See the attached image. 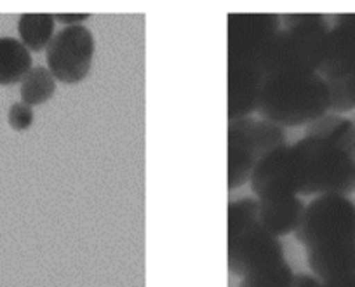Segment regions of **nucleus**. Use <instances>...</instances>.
<instances>
[{
  "label": "nucleus",
  "instance_id": "obj_1",
  "mask_svg": "<svg viewBox=\"0 0 355 287\" xmlns=\"http://www.w3.org/2000/svg\"><path fill=\"white\" fill-rule=\"evenodd\" d=\"M295 235L317 279L355 275V202L348 197L320 195L306 204Z\"/></svg>",
  "mask_w": 355,
  "mask_h": 287
},
{
  "label": "nucleus",
  "instance_id": "obj_9",
  "mask_svg": "<svg viewBox=\"0 0 355 287\" xmlns=\"http://www.w3.org/2000/svg\"><path fill=\"white\" fill-rule=\"evenodd\" d=\"M286 261L279 237L259 223L228 238V268L239 277H248Z\"/></svg>",
  "mask_w": 355,
  "mask_h": 287
},
{
  "label": "nucleus",
  "instance_id": "obj_23",
  "mask_svg": "<svg viewBox=\"0 0 355 287\" xmlns=\"http://www.w3.org/2000/svg\"><path fill=\"white\" fill-rule=\"evenodd\" d=\"M320 287H355V275L340 277V279L326 280L320 284Z\"/></svg>",
  "mask_w": 355,
  "mask_h": 287
},
{
  "label": "nucleus",
  "instance_id": "obj_6",
  "mask_svg": "<svg viewBox=\"0 0 355 287\" xmlns=\"http://www.w3.org/2000/svg\"><path fill=\"white\" fill-rule=\"evenodd\" d=\"M96 40L84 25L64 26L54 33L46 49L47 70L58 82L77 85L84 80L93 67Z\"/></svg>",
  "mask_w": 355,
  "mask_h": 287
},
{
  "label": "nucleus",
  "instance_id": "obj_2",
  "mask_svg": "<svg viewBox=\"0 0 355 287\" xmlns=\"http://www.w3.org/2000/svg\"><path fill=\"white\" fill-rule=\"evenodd\" d=\"M329 110V89L319 73H277L263 82L256 114L284 129L312 124Z\"/></svg>",
  "mask_w": 355,
  "mask_h": 287
},
{
  "label": "nucleus",
  "instance_id": "obj_20",
  "mask_svg": "<svg viewBox=\"0 0 355 287\" xmlns=\"http://www.w3.org/2000/svg\"><path fill=\"white\" fill-rule=\"evenodd\" d=\"M8 122L9 125H11L12 131H28L33 124V108L28 107L26 103H23V101L12 103L8 112Z\"/></svg>",
  "mask_w": 355,
  "mask_h": 287
},
{
  "label": "nucleus",
  "instance_id": "obj_11",
  "mask_svg": "<svg viewBox=\"0 0 355 287\" xmlns=\"http://www.w3.org/2000/svg\"><path fill=\"white\" fill-rule=\"evenodd\" d=\"M355 68V15H338L327 35V49L319 75L334 78Z\"/></svg>",
  "mask_w": 355,
  "mask_h": 287
},
{
  "label": "nucleus",
  "instance_id": "obj_8",
  "mask_svg": "<svg viewBox=\"0 0 355 287\" xmlns=\"http://www.w3.org/2000/svg\"><path fill=\"white\" fill-rule=\"evenodd\" d=\"M249 184L258 200L298 197L302 193V176L293 145L281 146L263 157L252 169Z\"/></svg>",
  "mask_w": 355,
  "mask_h": 287
},
{
  "label": "nucleus",
  "instance_id": "obj_16",
  "mask_svg": "<svg viewBox=\"0 0 355 287\" xmlns=\"http://www.w3.org/2000/svg\"><path fill=\"white\" fill-rule=\"evenodd\" d=\"M58 87V80L46 67H32L19 84L21 101L28 107H39L49 101Z\"/></svg>",
  "mask_w": 355,
  "mask_h": 287
},
{
  "label": "nucleus",
  "instance_id": "obj_13",
  "mask_svg": "<svg viewBox=\"0 0 355 287\" xmlns=\"http://www.w3.org/2000/svg\"><path fill=\"white\" fill-rule=\"evenodd\" d=\"M32 70V53L15 37H0V85L21 84Z\"/></svg>",
  "mask_w": 355,
  "mask_h": 287
},
{
  "label": "nucleus",
  "instance_id": "obj_19",
  "mask_svg": "<svg viewBox=\"0 0 355 287\" xmlns=\"http://www.w3.org/2000/svg\"><path fill=\"white\" fill-rule=\"evenodd\" d=\"M293 279H295V272L288 261H282L258 273L242 277L239 287H289Z\"/></svg>",
  "mask_w": 355,
  "mask_h": 287
},
{
  "label": "nucleus",
  "instance_id": "obj_12",
  "mask_svg": "<svg viewBox=\"0 0 355 287\" xmlns=\"http://www.w3.org/2000/svg\"><path fill=\"white\" fill-rule=\"evenodd\" d=\"M259 225L275 237L296 232L305 214L306 206L300 197L277 200H258Z\"/></svg>",
  "mask_w": 355,
  "mask_h": 287
},
{
  "label": "nucleus",
  "instance_id": "obj_24",
  "mask_svg": "<svg viewBox=\"0 0 355 287\" xmlns=\"http://www.w3.org/2000/svg\"><path fill=\"white\" fill-rule=\"evenodd\" d=\"M354 124H355V122H354Z\"/></svg>",
  "mask_w": 355,
  "mask_h": 287
},
{
  "label": "nucleus",
  "instance_id": "obj_10",
  "mask_svg": "<svg viewBox=\"0 0 355 287\" xmlns=\"http://www.w3.org/2000/svg\"><path fill=\"white\" fill-rule=\"evenodd\" d=\"M263 82L254 64H228V121L248 119L258 110Z\"/></svg>",
  "mask_w": 355,
  "mask_h": 287
},
{
  "label": "nucleus",
  "instance_id": "obj_5",
  "mask_svg": "<svg viewBox=\"0 0 355 287\" xmlns=\"http://www.w3.org/2000/svg\"><path fill=\"white\" fill-rule=\"evenodd\" d=\"M286 145L284 129L268 121L248 117L228 122V190L248 183L256 164Z\"/></svg>",
  "mask_w": 355,
  "mask_h": 287
},
{
  "label": "nucleus",
  "instance_id": "obj_17",
  "mask_svg": "<svg viewBox=\"0 0 355 287\" xmlns=\"http://www.w3.org/2000/svg\"><path fill=\"white\" fill-rule=\"evenodd\" d=\"M256 223H259L258 200L245 197L228 204V238L242 234Z\"/></svg>",
  "mask_w": 355,
  "mask_h": 287
},
{
  "label": "nucleus",
  "instance_id": "obj_14",
  "mask_svg": "<svg viewBox=\"0 0 355 287\" xmlns=\"http://www.w3.org/2000/svg\"><path fill=\"white\" fill-rule=\"evenodd\" d=\"M305 136L326 139L355 157V124L338 114H326L312 124L305 125Z\"/></svg>",
  "mask_w": 355,
  "mask_h": 287
},
{
  "label": "nucleus",
  "instance_id": "obj_22",
  "mask_svg": "<svg viewBox=\"0 0 355 287\" xmlns=\"http://www.w3.org/2000/svg\"><path fill=\"white\" fill-rule=\"evenodd\" d=\"M89 19V15H54V21L64 26H77Z\"/></svg>",
  "mask_w": 355,
  "mask_h": 287
},
{
  "label": "nucleus",
  "instance_id": "obj_15",
  "mask_svg": "<svg viewBox=\"0 0 355 287\" xmlns=\"http://www.w3.org/2000/svg\"><path fill=\"white\" fill-rule=\"evenodd\" d=\"M54 28H56L54 15L47 12H26L18 19L19 40L30 53L46 51L54 37Z\"/></svg>",
  "mask_w": 355,
  "mask_h": 287
},
{
  "label": "nucleus",
  "instance_id": "obj_18",
  "mask_svg": "<svg viewBox=\"0 0 355 287\" xmlns=\"http://www.w3.org/2000/svg\"><path fill=\"white\" fill-rule=\"evenodd\" d=\"M329 89L331 110L350 112L355 108V68L334 78H324Z\"/></svg>",
  "mask_w": 355,
  "mask_h": 287
},
{
  "label": "nucleus",
  "instance_id": "obj_7",
  "mask_svg": "<svg viewBox=\"0 0 355 287\" xmlns=\"http://www.w3.org/2000/svg\"><path fill=\"white\" fill-rule=\"evenodd\" d=\"M228 64L261 67L263 54L279 32L281 18L270 12L228 15ZM261 70V68H259Z\"/></svg>",
  "mask_w": 355,
  "mask_h": 287
},
{
  "label": "nucleus",
  "instance_id": "obj_21",
  "mask_svg": "<svg viewBox=\"0 0 355 287\" xmlns=\"http://www.w3.org/2000/svg\"><path fill=\"white\" fill-rule=\"evenodd\" d=\"M320 284H322V280L317 279L315 275H310V273H295V279H293L289 287H320Z\"/></svg>",
  "mask_w": 355,
  "mask_h": 287
},
{
  "label": "nucleus",
  "instance_id": "obj_3",
  "mask_svg": "<svg viewBox=\"0 0 355 287\" xmlns=\"http://www.w3.org/2000/svg\"><path fill=\"white\" fill-rule=\"evenodd\" d=\"M261 60L263 78L277 73H319L331 25L322 15H284Z\"/></svg>",
  "mask_w": 355,
  "mask_h": 287
},
{
  "label": "nucleus",
  "instance_id": "obj_4",
  "mask_svg": "<svg viewBox=\"0 0 355 287\" xmlns=\"http://www.w3.org/2000/svg\"><path fill=\"white\" fill-rule=\"evenodd\" d=\"M302 176L300 195H341L355 191V157L347 150L315 138L303 136L293 145Z\"/></svg>",
  "mask_w": 355,
  "mask_h": 287
}]
</instances>
